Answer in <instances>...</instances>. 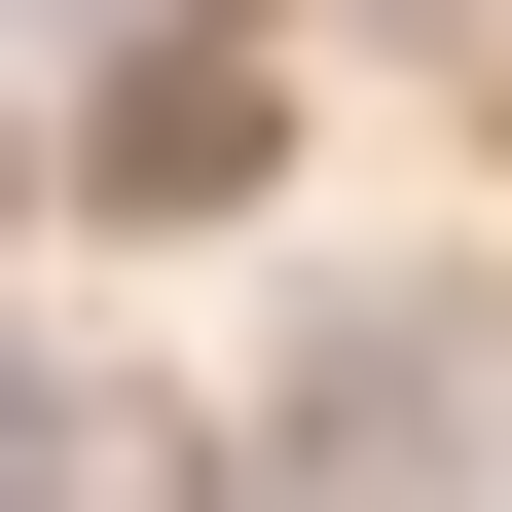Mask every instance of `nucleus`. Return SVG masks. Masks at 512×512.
Wrapping results in <instances>:
<instances>
[{
    "label": "nucleus",
    "instance_id": "1",
    "mask_svg": "<svg viewBox=\"0 0 512 512\" xmlns=\"http://www.w3.org/2000/svg\"><path fill=\"white\" fill-rule=\"evenodd\" d=\"M476 439H512L476 293H366V330L293 366V512H476Z\"/></svg>",
    "mask_w": 512,
    "mask_h": 512
},
{
    "label": "nucleus",
    "instance_id": "2",
    "mask_svg": "<svg viewBox=\"0 0 512 512\" xmlns=\"http://www.w3.org/2000/svg\"><path fill=\"white\" fill-rule=\"evenodd\" d=\"M256 147H293V74H256V37H147V74L74 110V183H110V220H256Z\"/></svg>",
    "mask_w": 512,
    "mask_h": 512
}]
</instances>
